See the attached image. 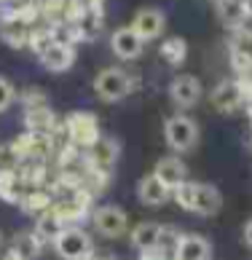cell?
I'll return each instance as SVG.
<instances>
[{
  "label": "cell",
  "instance_id": "13",
  "mask_svg": "<svg viewBox=\"0 0 252 260\" xmlns=\"http://www.w3.org/2000/svg\"><path fill=\"white\" fill-rule=\"evenodd\" d=\"M161 236H164V225L159 223H153V220H145V223H137L132 228V244L142 249V252H150V249H156L161 244Z\"/></svg>",
  "mask_w": 252,
  "mask_h": 260
},
{
  "label": "cell",
  "instance_id": "14",
  "mask_svg": "<svg viewBox=\"0 0 252 260\" xmlns=\"http://www.w3.org/2000/svg\"><path fill=\"white\" fill-rule=\"evenodd\" d=\"M172 196V190H167L159 182V177L153 175H145L140 182H137V199L142 201V204H148V207H161V204H167Z\"/></svg>",
  "mask_w": 252,
  "mask_h": 260
},
{
  "label": "cell",
  "instance_id": "5",
  "mask_svg": "<svg viewBox=\"0 0 252 260\" xmlns=\"http://www.w3.org/2000/svg\"><path fill=\"white\" fill-rule=\"evenodd\" d=\"M91 223L97 228V234H102L108 239H118V236L126 234V228H129V215L115 204H105V207L94 209Z\"/></svg>",
  "mask_w": 252,
  "mask_h": 260
},
{
  "label": "cell",
  "instance_id": "18",
  "mask_svg": "<svg viewBox=\"0 0 252 260\" xmlns=\"http://www.w3.org/2000/svg\"><path fill=\"white\" fill-rule=\"evenodd\" d=\"M65 228H67V225H65L56 215H43V217H38V228H35V234L41 236V242H43V239L54 242V239L59 236Z\"/></svg>",
  "mask_w": 252,
  "mask_h": 260
},
{
  "label": "cell",
  "instance_id": "22",
  "mask_svg": "<svg viewBox=\"0 0 252 260\" xmlns=\"http://www.w3.org/2000/svg\"><path fill=\"white\" fill-rule=\"evenodd\" d=\"M14 97H16V89H14V83L8 81V78H3V75H0V113L11 108Z\"/></svg>",
  "mask_w": 252,
  "mask_h": 260
},
{
  "label": "cell",
  "instance_id": "6",
  "mask_svg": "<svg viewBox=\"0 0 252 260\" xmlns=\"http://www.w3.org/2000/svg\"><path fill=\"white\" fill-rule=\"evenodd\" d=\"M201 94H204V86H201V81L196 78V75L182 73L169 83V100L182 110L196 108V105L201 102Z\"/></svg>",
  "mask_w": 252,
  "mask_h": 260
},
{
  "label": "cell",
  "instance_id": "9",
  "mask_svg": "<svg viewBox=\"0 0 252 260\" xmlns=\"http://www.w3.org/2000/svg\"><path fill=\"white\" fill-rule=\"evenodd\" d=\"M67 132L73 134L75 142H81L86 148H94L97 142H100V123L91 113H73L70 118H67Z\"/></svg>",
  "mask_w": 252,
  "mask_h": 260
},
{
  "label": "cell",
  "instance_id": "8",
  "mask_svg": "<svg viewBox=\"0 0 252 260\" xmlns=\"http://www.w3.org/2000/svg\"><path fill=\"white\" fill-rule=\"evenodd\" d=\"M41 64L48 73H65L75 64V49L70 43L62 41H51L41 49Z\"/></svg>",
  "mask_w": 252,
  "mask_h": 260
},
{
  "label": "cell",
  "instance_id": "12",
  "mask_svg": "<svg viewBox=\"0 0 252 260\" xmlns=\"http://www.w3.org/2000/svg\"><path fill=\"white\" fill-rule=\"evenodd\" d=\"M212 247L199 234H182L174 247V260H209Z\"/></svg>",
  "mask_w": 252,
  "mask_h": 260
},
{
  "label": "cell",
  "instance_id": "25",
  "mask_svg": "<svg viewBox=\"0 0 252 260\" xmlns=\"http://www.w3.org/2000/svg\"><path fill=\"white\" fill-rule=\"evenodd\" d=\"M241 3H244V14L252 16V0H241Z\"/></svg>",
  "mask_w": 252,
  "mask_h": 260
},
{
  "label": "cell",
  "instance_id": "2",
  "mask_svg": "<svg viewBox=\"0 0 252 260\" xmlns=\"http://www.w3.org/2000/svg\"><path fill=\"white\" fill-rule=\"evenodd\" d=\"M132 75L121 67H105L94 75V91L102 102H118L132 94Z\"/></svg>",
  "mask_w": 252,
  "mask_h": 260
},
{
  "label": "cell",
  "instance_id": "3",
  "mask_svg": "<svg viewBox=\"0 0 252 260\" xmlns=\"http://www.w3.org/2000/svg\"><path fill=\"white\" fill-rule=\"evenodd\" d=\"M199 123L191 115H172L164 123V140L174 153H188L199 145Z\"/></svg>",
  "mask_w": 252,
  "mask_h": 260
},
{
  "label": "cell",
  "instance_id": "10",
  "mask_svg": "<svg viewBox=\"0 0 252 260\" xmlns=\"http://www.w3.org/2000/svg\"><path fill=\"white\" fill-rule=\"evenodd\" d=\"M110 49L118 59L132 62V59H137V56H142L145 43L140 41V35L134 32L132 27H118V30L110 35Z\"/></svg>",
  "mask_w": 252,
  "mask_h": 260
},
{
  "label": "cell",
  "instance_id": "15",
  "mask_svg": "<svg viewBox=\"0 0 252 260\" xmlns=\"http://www.w3.org/2000/svg\"><path fill=\"white\" fill-rule=\"evenodd\" d=\"M212 105L220 110V113H234L239 105H241V91L234 81H223L217 83V89L212 91Z\"/></svg>",
  "mask_w": 252,
  "mask_h": 260
},
{
  "label": "cell",
  "instance_id": "23",
  "mask_svg": "<svg viewBox=\"0 0 252 260\" xmlns=\"http://www.w3.org/2000/svg\"><path fill=\"white\" fill-rule=\"evenodd\" d=\"M241 236H244V244L252 249V217L247 220V225H244V231H241Z\"/></svg>",
  "mask_w": 252,
  "mask_h": 260
},
{
  "label": "cell",
  "instance_id": "26",
  "mask_svg": "<svg viewBox=\"0 0 252 260\" xmlns=\"http://www.w3.org/2000/svg\"><path fill=\"white\" fill-rule=\"evenodd\" d=\"M0 247H3V231H0Z\"/></svg>",
  "mask_w": 252,
  "mask_h": 260
},
{
  "label": "cell",
  "instance_id": "16",
  "mask_svg": "<svg viewBox=\"0 0 252 260\" xmlns=\"http://www.w3.org/2000/svg\"><path fill=\"white\" fill-rule=\"evenodd\" d=\"M41 247H43V242H41V236H38L35 231H22V234L14 236V247L11 249L22 260H35L38 255H41Z\"/></svg>",
  "mask_w": 252,
  "mask_h": 260
},
{
  "label": "cell",
  "instance_id": "4",
  "mask_svg": "<svg viewBox=\"0 0 252 260\" xmlns=\"http://www.w3.org/2000/svg\"><path fill=\"white\" fill-rule=\"evenodd\" d=\"M54 249L62 260H89L91 257V236L78 225H67L59 236L54 239Z\"/></svg>",
  "mask_w": 252,
  "mask_h": 260
},
{
  "label": "cell",
  "instance_id": "17",
  "mask_svg": "<svg viewBox=\"0 0 252 260\" xmlns=\"http://www.w3.org/2000/svg\"><path fill=\"white\" fill-rule=\"evenodd\" d=\"M161 56L169 64L180 67L182 62H185V56H188V43L182 41V38H169V41L161 43Z\"/></svg>",
  "mask_w": 252,
  "mask_h": 260
},
{
  "label": "cell",
  "instance_id": "11",
  "mask_svg": "<svg viewBox=\"0 0 252 260\" xmlns=\"http://www.w3.org/2000/svg\"><path fill=\"white\" fill-rule=\"evenodd\" d=\"M153 175L159 177V182L167 190H177L182 182H188V169H185V164H182L177 156H164V158H159V164H156V169H153Z\"/></svg>",
  "mask_w": 252,
  "mask_h": 260
},
{
  "label": "cell",
  "instance_id": "19",
  "mask_svg": "<svg viewBox=\"0 0 252 260\" xmlns=\"http://www.w3.org/2000/svg\"><path fill=\"white\" fill-rule=\"evenodd\" d=\"M118 156V142L110 140V137H100V142L94 145V161L100 167H110Z\"/></svg>",
  "mask_w": 252,
  "mask_h": 260
},
{
  "label": "cell",
  "instance_id": "20",
  "mask_svg": "<svg viewBox=\"0 0 252 260\" xmlns=\"http://www.w3.org/2000/svg\"><path fill=\"white\" fill-rule=\"evenodd\" d=\"M16 185H19V180L11 175V172H0V196H3V201H8V204H16V201H22L19 190H14Z\"/></svg>",
  "mask_w": 252,
  "mask_h": 260
},
{
  "label": "cell",
  "instance_id": "7",
  "mask_svg": "<svg viewBox=\"0 0 252 260\" xmlns=\"http://www.w3.org/2000/svg\"><path fill=\"white\" fill-rule=\"evenodd\" d=\"M129 27L140 35L142 43H150V41H156V38H161L164 27H167V16H164V11H159V8H142V11L134 14Z\"/></svg>",
  "mask_w": 252,
  "mask_h": 260
},
{
  "label": "cell",
  "instance_id": "1",
  "mask_svg": "<svg viewBox=\"0 0 252 260\" xmlns=\"http://www.w3.org/2000/svg\"><path fill=\"white\" fill-rule=\"evenodd\" d=\"M172 196L185 212H196V215H217L223 207L220 190L215 185H207V182H191L188 180Z\"/></svg>",
  "mask_w": 252,
  "mask_h": 260
},
{
  "label": "cell",
  "instance_id": "21",
  "mask_svg": "<svg viewBox=\"0 0 252 260\" xmlns=\"http://www.w3.org/2000/svg\"><path fill=\"white\" fill-rule=\"evenodd\" d=\"M22 207H24V212H30V215H38L41 217V212L48 207V196L46 193H30V196H24L22 199Z\"/></svg>",
  "mask_w": 252,
  "mask_h": 260
},
{
  "label": "cell",
  "instance_id": "24",
  "mask_svg": "<svg viewBox=\"0 0 252 260\" xmlns=\"http://www.w3.org/2000/svg\"><path fill=\"white\" fill-rule=\"evenodd\" d=\"M0 260H22V257H19V255L14 252V249H8V252H6L3 257H0Z\"/></svg>",
  "mask_w": 252,
  "mask_h": 260
}]
</instances>
